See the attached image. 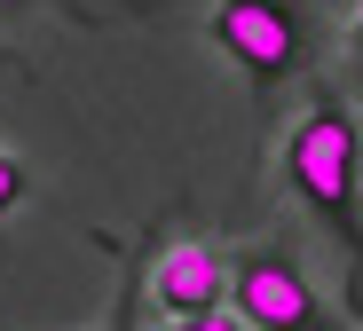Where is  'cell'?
Segmentation results:
<instances>
[{
    "label": "cell",
    "instance_id": "6da1fadb",
    "mask_svg": "<svg viewBox=\"0 0 363 331\" xmlns=\"http://www.w3.org/2000/svg\"><path fill=\"white\" fill-rule=\"evenodd\" d=\"M284 181L300 189V206L332 229V245L347 252V276L363 292V118L340 95H316L308 111L292 118V135H284Z\"/></svg>",
    "mask_w": 363,
    "mask_h": 331
},
{
    "label": "cell",
    "instance_id": "7a4b0ae2",
    "mask_svg": "<svg viewBox=\"0 0 363 331\" xmlns=\"http://www.w3.org/2000/svg\"><path fill=\"white\" fill-rule=\"evenodd\" d=\"M213 47L237 63V72L253 79V95L269 103L284 79H300V63H308V16L292 9V0H221L206 16Z\"/></svg>",
    "mask_w": 363,
    "mask_h": 331
},
{
    "label": "cell",
    "instance_id": "3957f363",
    "mask_svg": "<svg viewBox=\"0 0 363 331\" xmlns=\"http://www.w3.org/2000/svg\"><path fill=\"white\" fill-rule=\"evenodd\" d=\"M229 308L245 315V331H340L332 308L316 300V284L300 276V260L284 245L229 252Z\"/></svg>",
    "mask_w": 363,
    "mask_h": 331
},
{
    "label": "cell",
    "instance_id": "277c9868",
    "mask_svg": "<svg viewBox=\"0 0 363 331\" xmlns=\"http://www.w3.org/2000/svg\"><path fill=\"white\" fill-rule=\"evenodd\" d=\"M150 300L166 315H206V308H229V252L182 237L150 260Z\"/></svg>",
    "mask_w": 363,
    "mask_h": 331
},
{
    "label": "cell",
    "instance_id": "5b68a950",
    "mask_svg": "<svg viewBox=\"0 0 363 331\" xmlns=\"http://www.w3.org/2000/svg\"><path fill=\"white\" fill-rule=\"evenodd\" d=\"M24 189H32V174H24V158L0 142V221H9L16 206H24Z\"/></svg>",
    "mask_w": 363,
    "mask_h": 331
},
{
    "label": "cell",
    "instance_id": "8992f818",
    "mask_svg": "<svg viewBox=\"0 0 363 331\" xmlns=\"http://www.w3.org/2000/svg\"><path fill=\"white\" fill-rule=\"evenodd\" d=\"M166 331H245V315L237 308H206V315H174Z\"/></svg>",
    "mask_w": 363,
    "mask_h": 331
},
{
    "label": "cell",
    "instance_id": "52a82bcc",
    "mask_svg": "<svg viewBox=\"0 0 363 331\" xmlns=\"http://www.w3.org/2000/svg\"><path fill=\"white\" fill-rule=\"evenodd\" d=\"M355 87H363V16H355Z\"/></svg>",
    "mask_w": 363,
    "mask_h": 331
}]
</instances>
